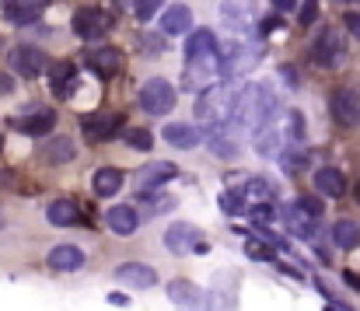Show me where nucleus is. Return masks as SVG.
<instances>
[{"mask_svg": "<svg viewBox=\"0 0 360 311\" xmlns=\"http://www.w3.org/2000/svg\"><path fill=\"white\" fill-rule=\"evenodd\" d=\"M248 213H252V224H269V220H276V210L269 207V203H255Z\"/></svg>", "mask_w": 360, "mask_h": 311, "instance_id": "37", "label": "nucleus"}, {"mask_svg": "<svg viewBox=\"0 0 360 311\" xmlns=\"http://www.w3.org/2000/svg\"><path fill=\"white\" fill-rule=\"evenodd\" d=\"M74 81H77V70H74V63L60 60V63H53V67H49V88H53V95L67 99V95L74 91Z\"/></svg>", "mask_w": 360, "mask_h": 311, "instance_id": "22", "label": "nucleus"}, {"mask_svg": "<svg viewBox=\"0 0 360 311\" xmlns=\"http://www.w3.org/2000/svg\"><path fill=\"white\" fill-rule=\"evenodd\" d=\"M18 133H25V137H46V133H53V126H56V112L53 108H28V115H18L14 122H11Z\"/></svg>", "mask_w": 360, "mask_h": 311, "instance_id": "11", "label": "nucleus"}, {"mask_svg": "<svg viewBox=\"0 0 360 311\" xmlns=\"http://www.w3.org/2000/svg\"><path fill=\"white\" fill-rule=\"evenodd\" d=\"M304 161H308V158H304L301 151H283V154H280V165H283L287 172H301Z\"/></svg>", "mask_w": 360, "mask_h": 311, "instance_id": "35", "label": "nucleus"}, {"mask_svg": "<svg viewBox=\"0 0 360 311\" xmlns=\"http://www.w3.org/2000/svg\"><path fill=\"white\" fill-rule=\"evenodd\" d=\"M329 112H333V119H336L343 129H357L360 126V91H354V88H340V91H333Z\"/></svg>", "mask_w": 360, "mask_h": 311, "instance_id": "9", "label": "nucleus"}, {"mask_svg": "<svg viewBox=\"0 0 360 311\" xmlns=\"http://www.w3.org/2000/svg\"><path fill=\"white\" fill-rule=\"evenodd\" d=\"M287 137H290L294 144L304 140V115H301V112H287Z\"/></svg>", "mask_w": 360, "mask_h": 311, "instance_id": "34", "label": "nucleus"}, {"mask_svg": "<svg viewBox=\"0 0 360 311\" xmlns=\"http://www.w3.org/2000/svg\"><path fill=\"white\" fill-rule=\"evenodd\" d=\"M221 18H224V25L235 28V32H245L248 21H252V18H248V7H245L241 0H224V4H221Z\"/></svg>", "mask_w": 360, "mask_h": 311, "instance_id": "28", "label": "nucleus"}, {"mask_svg": "<svg viewBox=\"0 0 360 311\" xmlns=\"http://www.w3.org/2000/svg\"><path fill=\"white\" fill-rule=\"evenodd\" d=\"M343 21H347V28H350V35H354V39H360V11H357V14H347Z\"/></svg>", "mask_w": 360, "mask_h": 311, "instance_id": "43", "label": "nucleus"}, {"mask_svg": "<svg viewBox=\"0 0 360 311\" xmlns=\"http://www.w3.org/2000/svg\"><path fill=\"white\" fill-rule=\"evenodd\" d=\"M333 241H336L340 248H357L360 245V224L357 220H336V227H333Z\"/></svg>", "mask_w": 360, "mask_h": 311, "instance_id": "29", "label": "nucleus"}, {"mask_svg": "<svg viewBox=\"0 0 360 311\" xmlns=\"http://www.w3.org/2000/svg\"><path fill=\"white\" fill-rule=\"evenodd\" d=\"M74 32H77L81 39H88V42L105 39V35L112 32V14H109V11H98V7H81V11L74 14Z\"/></svg>", "mask_w": 360, "mask_h": 311, "instance_id": "7", "label": "nucleus"}, {"mask_svg": "<svg viewBox=\"0 0 360 311\" xmlns=\"http://www.w3.org/2000/svg\"><path fill=\"white\" fill-rule=\"evenodd\" d=\"M245 252H248V255H252V259H259V262H273V248H269V245H266V241H255V238H252V241H248V248H245Z\"/></svg>", "mask_w": 360, "mask_h": 311, "instance_id": "36", "label": "nucleus"}, {"mask_svg": "<svg viewBox=\"0 0 360 311\" xmlns=\"http://www.w3.org/2000/svg\"><path fill=\"white\" fill-rule=\"evenodd\" d=\"M165 245H168V252H175V255H189V252L207 255V252H210L203 231L193 227V224H186V220H175V224L165 231Z\"/></svg>", "mask_w": 360, "mask_h": 311, "instance_id": "2", "label": "nucleus"}, {"mask_svg": "<svg viewBox=\"0 0 360 311\" xmlns=\"http://www.w3.org/2000/svg\"><path fill=\"white\" fill-rule=\"evenodd\" d=\"M273 7H276V11H294L297 0H273Z\"/></svg>", "mask_w": 360, "mask_h": 311, "instance_id": "47", "label": "nucleus"}, {"mask_svg": "<svg viewBox=\"0 0 360 311\" xmlns=\"http://www.w3.org/2000/svg\"><path fill=\"white\" fill-rule=\"evenodd\" d=\"M168 298H172L179 308H186V311L207 308V294H203L196 284H189V280H175V284L168 287Z\"/></svg>", "mask_w": 360, "mask_h": 311, "instance_id": "17", "label": "nucleus"}, {"mask_svg": "<svg viewBox=\"0 0 360 311\" xmlns=\"http://www.w3.org/2000/svg\"><path fill=\"white\" fill-rule=\"evenodd\" d=\"M241 200H245V193H241V189L224 193V196H221V210H224V213H241Z\"/></svg>", "mask_w": 360, "mask_h": 311, "instance_id": "38", "label": "nucleus"}, {"mask_svg": "<svg viewBox=\"0 0 360 311\" xmlns=\"http://www.w3.org/2000/svg\"><path fill=\"white\" fill-rule=\"evenodd\" d=\"M122 112H95V115H84L81 119V129H84V137L88 140H95V144H105V140H116L122 129Z\"/></svg>", "mask_w": 360, "mask_h": 311, "instance_id": "8", "label": "nucleus"}, {"mask_svg": "<svg viewBox=\"0 0 360 311\" xmlns=\"http://www.w3.org/2000/svg\"><path fill=\"white\" fill-rule=\"evenodd\" d=\"M122 182H126V175H122L120 168H98V172H95L91 189H95V196L109 200V196H116V193L122 189Z\"/></svg>", "mask_w": 360, "mask_h": 311, "instance_id": "24", "label": "nucleus"}, {"mask_svg": "<svg viewBox=\"0 0 360 311\" xmlns=\"http://www.w3.org/2000/svg\"><path fill=\"white\" fill-rule=\"evenodd\" d=\"M354 196H357V203H360V182H357V189H354Z\"/></svg>", "mask_w": 360, "mask_h": 311, "instance_id": "49", "label": "nucleus"}, {"mask_svg": "<svg viewBox=\"0 0 360 311\" xmlns=\"http://www.w3.org/2000/svg\"><path fill=\"white\" fill-rule=\"evenodd\" d=\"M42 7H46V0H7V21L11 25H32Z\"/></svg>", "mask_w": 360, "mask_h": 311, "instance_id": "25", "label": "nucleus"}, {"mask_svg": "<svg viewBox=\"0 0 360 311\" xmlns=\"http://www.w3.org/2000/svg\"><path fill=\"white\" fill-rule=\"evenodd\" d=\"M343 280H347V284H350L354 291H360V277L354 273V269H343Z\"/></svg>", "mask_w": 360, "mask_h": 311, "instance_id": "46", "label": "nucleus"}, {"mask_svg": "<svg viewBox=\"0 0 360 311\" xmlns=\"http://www.w3.org/2000/svg\"><path fill=\"white\" fill-rule=\"evenodd\" d=\"M175 179V165H168V161H150L143 172H140V196H147V193H158L165 182H172Z\"/></svg>", "mask_w": 360, "mask_h": 311, "instance_id": "18", "label": "nucleus"}, {"mask_svg": "<svg viewBox=\"0 0 360 311\" xmlns=\"http://www.w3.org/2000/svg\"><path fill=\"white\" fill-rule=\"evenodd\" d=\"M259 108H262V84L241 88L235 108H231V126L235 129H259Z\"/></svg>", "mask_w": 360, "mask_h": 311, "instance_id": "3", "label": "nucleus"}, {"mask_svg": "<svg viewBox=\"0 0 360 311\" xmlns=\"http://www.w3.org/2000/svg\"><path fill=\"white\" fill-rule=\"evenodd\" d=\"M158 7H161V0H136V4H133V11H136L140 21H150Z\"/></svg>", "mask_w": 360, "mask_h": 311, "instance_id": "39", "label": "nucleus"}, {"mask_svg": "<svg viewBox=\"0 0 360 311\" xmlns=\"http://www.w3.org/2000/svg\"><path fill=\"white\" fill-rule=\"evenodd\" d=\"M84 63L91 67L95 77L112 81V77L120 74V67H122V53L116 49V46H98V49H88V53H84Z\"/></svg>", "mask_w": 360, "mask_h": 311, "instance_id": "10", "label": "nucleus"}, {"mask_svg": "<svg viewBox=\"0 0 360 311\" xmlns=\"http://www.w3.org/2000/svg\"><path fill=\"white\" fill-rule=\"evenodd\" d=\"M140 200H143L147 217H158V213H168V210H175V200H172V196H154V193H147V196H140Z\"/></svg>", "mask_w": 360, "mask_h": 311, "instance_id": "31", "label": "nucleus"}, {"mask_svg": "<svg viewBox=\"0 0 360 311\" xmlns=\"http://www.w3.org/2000/svg\"><path fill=\"white\" fill-rule=\"evenodd\" d=\"M109 305H120V308H126V305H129V298H126V294H109Z\"/></svg>", "mask_w": 360, "mask_h": 311, "instance_id": "48", "label": "nucleus"}, {"mask_svg": "<svg viewBox=\"0 0 360 311\" xmlns=\"http://www.w3.org/2000/svg\"><path fill=\"white\" fill-rule=\"evenodd\" d=\"M105 224H109V231H116V234H133V231L140 227V217H136L133 207H112L105 213Z\"/></svg>", "mask_w": 360, "mask_h": 311, "instance_id": "27", "label": "nucleus"}, {"mask_svg": "<svg viewBox=\"0 0 360 311\" xmlns=\"http://www.w3.org/2000/svg\"><path fill=\"white\" fill-rule=\"evenodd\" d=\"M329 311H333V308H329Z\"/></svg>", "mask_w": 360, "mask_h": 311, "instance_id": "50", "label": "nucleus"}, {"mask_svg": "<svg viewBox=\"0 0 360 311\" xmlns=\"http://www.w3.org/2000/svg\"><path fill=\"white\" fill-rule=\"evenodd\" d=\"M186 56H189V60H217V56H221L217 35H214L210 28L189 32V39H186Z\"/></svg>", "mask_w": 360, "mask_h": 311, "instance_id": "15", "label": "nucleus"}, {"mask_svg": "<svg viewBox=\"0 0 360 311\" xmlns=\"http://www.w3.org/2000/svg\"><path fill=\"white\" fill-rule=\"evenodd\" d=\"M203 129H196V126H189V122H172V126H165V140L172 144V147H179V151H193V147H200L203 144Z\"/></svg>", "mask_w": 360, "mask_h": 311, "instance_id": "19", "label": "nucleus"}, {"mask_svg": "<svg viewBox=\"0 0 360 311\" xmlns=\"http://www.w3.org/2000/svg\"><path fill=\"white\" fill-rule=\"evenodd\" d=\"M297 203H301V207L308 210V213H315V217H322V200H319V196H301V200H297Z\"/></svg>", "mask_w": 360, "mask_h": 311, "instance_id": "42", "label": "nucleus"}, {"mask_svg": "<svg viewBox=\"0 0 360 311\" xmlns=\"http://www.w3.org/2000/svg\"><path fill=\"white\" fill-rule=\"evenodd\" d=\"M11 91H14V77L0 74V95H11Z\"/></svg>", "mask_w": 360, "mask_h": 311, "instance_id": "45", "label": "nucleus"}, {"mask_svg": "<svg viewBox=\"0 0 360 311\" xmlns=\"http://www.w3.org/2000/svg\"><path fill=\"white\" fill-rule=\"evenodd\" d=\"M46 220L53 224V227H74L77 220H81V210L74 200H53L49 207H46Z\"/></svg>", "mask_w": 360, "mask_h": 311, "instance_id": "23", "label": "nucleus"}, {"mask_svg": "<svg viewBox=\"0 0 360 311\" xmlns=\"http://www.w3.org/2000/svg\"><path fill=\"white\" fill-rule=\"evenodd\" d=\"M343 56H347V42H343V35H340L336 28H322L319 39L311 42V60H315L319 67H340Z\"/></svg>", "mask_w": 360, "mask_h": 311, "instance_id": "6", "label": "nucleus"}, {"mask_svg": "<svg viewBox=\"0 0 360 311\" xmlns=\"http://www.w3.org/2000/svg\"><path fill=\"white\" fill-rule=\"evenodd\" d=\"M315 193H319V196H329V200L343 196V193H347L343 172H340V168H319V172H315Z\"/></svg>", "mask_w": 360, "mask_h": 311, "instance_id": "21", "label": "nucleus"}, {"mask_svg": "<svg viewBox=\"0 0 360 311\" xmlns=\"http://www.w3.org/2000/svg\"><path fill=\"white\" fill-rule=\"evenodd\" d=\"M315 14H319V0H304V4H301V14H297V25L308 28V25L315 21Z\"/></svg>", "mask_w": 360, "mask_h": 311, "instance_id": "40", "label": "nucleus"}, {"mask_svg": "<svg viewBox=\"0 0 360 311\" xmlns=\"http://www.w3.org/2000/svg\"><path fill=\"white\" fill-rule=\"evenodd\" d=\"M280 77H283V81H287L290 88L297 84V70H294V67H280Z\"/></svg>", "mask_w": 360, "mask_h": 311, "instance_id": "44", "label": "nucleus"}, {"mask_svg": "<svg viewBox=\"0 0 360 311\" xmlns=\"http://www.w3.org/2000/svg\"><path fill=\"white\" fill-rule=\"evenodd\" d=\"M262 49H255L252 42H231L228 49H221V77H238L248 74L259 63Z\"/></svg>", "mask_w": 360, "mask_h": 311, "instance_id": "4", "label": "nucleus"}, {"mask_svg": "<svg viewBox=\"0 0 360 311\" xmlns=\"http://www.w3.org/2000/svg\"><path fill=\"white\" fill-rule=\"evenodd\" d=\"M245 196H248V200H255V203H266V200L273 196V182H269V179H248Z\"/></svg>", "mask_w": 360, "mask_h": 311, "instance_id": "32", "label": "nucleus"}, {"mask_svg": "<svg viewBox=\"0 0 360 311\" xmlns=\"http://www.w3.org/2000/svg\"><path fill=\"white\" fill-rule=\"evenodd\" d=\"M116 280L126 284V287H136V291H147L158 284V273L147 266V262H122L116 266Z\"/></svg>", "mask_w": 360, "mask_h": 311, "instance_id": "16", "label": "nucleus"}, {"mask_svg": "<svg viewBox=\"0 0 360 311\" xmlns=\"http://www.w3.org/2000/svg\"><path fill=\"white\" fill-rule=\"evenodd\" d=\"M74 154H77V147H74V140H67V137H53V140L42 147V161H46V165H67V161H74Z\"/></svg>", "mask_w": 360, "mask_h": 311, "instance_id": "26", "label": "nucleus"}, {"mask_svg": "<svg viewBox=\"0 0 360 311\" xmlns=\"http://www.w3.org/2000/svg\"><path fill=\"white\" fill-rule=\"evenodd\" d=\"M46 266L53 273H77L84 266V252L77 245H53L49 255H46Z\"/></svg>", "mask_w": 360, "mask_h": 311, "instance_id": "14", "label": "nucleus"}, {"mask_svg": "<svg viewBox=\"0 0 360 311\" xmlns=\"http://www.w3.org/2000/svg\"><path fill=\"white\" fill-rule=\"evenodd\" d=\"M280 137H283V133H276V129H273V122H269V126H262V129H255V147H259V154L273 158V154L280 151Z\"/></svg>", "mask_w": 360, "mask_h": 311, "instance_id": "30", "label": "nucleus"}, {"mask_svg": "<svg viewBox=\"0 0 360 311\" xmlns=\"http://www.w3.org/2000/svg\"><path fill=\"white\" fill-rule=\"evenodd\" d=\"M11 70L18 77H39L46 70V53L39 46H18L11 53Z\"/></svg>", "mask_w": 360, "mask_h": 311, "instance_id": "13", "label": "nucleus"}, {"mask_svg": "<svg viewBox=\"0 0 360 311\" xmlns=\"http://www.w3.org/2000/svg\"><path fill=\"white\" fill-rule=\"evenodd\" d=\"M189 28H193V11L186 4L165 7V14H161V32L165 35H186Z\"/></svg>", "mask_w": 360, "mask_h": 311, "instance_id": "20", "label": "nucleus"}, {"mask_svg": "<svg viewBox=\"0 0 360 311\" xmlns=\"http://www.w3.org/2000/svg\"><path fill=\"white\" fill-rule=\"evenodd\" d=\"M140 46H143V53H150V56L165 53V42H161V35H140Z\"/></svg>", "mask_w": 360, "mask_h": 311, "instance_id": "41", "label": "nucleus"}, {"mask_svg": "<svg viewBox=\"0 0 360 311\" xmlns=\"http://www.w3.org/2000/svg\"><path fill=\"white\" fill-rule=\"evenodd\" d=\"M126 144H129L133 151H150V147H154V137H150L147 129H126Z\"/></svg>", "mask_w": 360, "mask_h": 311, "instance_id": "33", "label": "nucleus"}, {"mask_svg": "<svg viewBox=\"0 0 360 311\" xmlns=\"http://www.w3.org/2000/svg\"><path fill=\"white\" fill-rule=\"evenodd\" d=\"M280 220L287 224V231H290V234H297V238H315V234H319V220H322V217L308 213L301 203H290V207L280 210Z\"/></svg>", "mask_w": 360, "mask_h": 311, "instance_id": "12", "label": "nucleus"}, {"mask_svg": "<svg viewBox=\"0 0 360 311\" xmlns=\"http://www.w3.org/2000/svg\"><path fill=\"white\" fill-rule=\"evenodd\" d=\"M140 108L150 112V115H168L175 108V88L165 77H150L140 88Z\"/></svg>", "mask_w": 360, "mask_h": 311, "instance_id": "5", "label": "nucleus"}, {"mask_svg": "<svg viewBox=\"0 0 360 311\" xmlns=\"http://www.w3.org/2000/svg\"><path fill=\"white\" fill-rule=\"evenodd\" d=\"M231 95H228V88L224 84H210L203 95H200V102H196V119L203 122V126H228L231 122Z\"/></svg>", "mask_w": 360, "mask_h": 311, "instance_id": "1", "label": "nucleus"}]
</instances>
